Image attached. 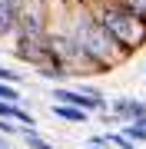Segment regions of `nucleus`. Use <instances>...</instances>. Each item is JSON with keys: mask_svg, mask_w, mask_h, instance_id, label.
Wrapping results in <instances>:
<instances>
[{"mask_svg": "<svg viewBox=\"0 0 146 149\" xmlns=\"http://www.w3.org/2000/svg\"><path fill=\"white\" fill-rule=\"evenodd\" d=\"M66 27L76 33V40H80V47L87 50V56L93 60V63L103 66V73H110V70H116L119 63L130 60L126 50L110 37V30L103 27L87 7H76V10L70 13V20H66Z\"/></svg>", "mask_w": 146, "mask_h": 149, "instance_id": "1", "label": "nucleus"}, {"mask_svg": "<svg viewBox=\"0 0 146 149\" xmlns=\"http://www.w3.org/2000/svg\"><path fill=\"white\" fill-rule=\"evenodd\" d=\"M83 7L110 30V37L126 50V56H133L140 47H146V13L123 3H106V0H83Z\"/></svg>", "mask_w": 146, "mask_h": 149, "instance_id": "2", "label": "nucleus"}, {"mask_svg": "<svg viewBox=\"0 0 146 149\" xmlns=\"http://www.w3.org/2000/svg\"><path fill=\"white\" fill-rule=\"evenodd\" d=\"M106 109L113 113L119 123H133V119L146 116V100L143 96H113Z\"/></svg>", "mask_w": 146, "mask_h": 149, "instance_id": "3", "label": "nucleus"}, {"mask_svg": "<svg viewBox=\"0 0 146 149\" xmlns=\"http://www.w3.org/2000/svg\"><path fill=\"white\" fill-rule=\"evenodd\" d=\"M50 113H53V119L70 123V126H87V123H90V113H87V109L73 106V103H63V100H53Z\"/></svg>", "mask_w": 146, "mask_h": 149, "instance_id": "4", "label": "nucleus"}, {"mask_svg": "<svg viewBox=\"0 0 146 149\" xmlns=\"http://www.w3.org/2000/svg\"><path fill=\"white\" fill-rule=\"evenodd\" d=\"M0 116L20 123V126H37V116H33V113L23 106L20 100H0Z\"/></svg>", "mask_w": 146, "mask_h": 149, "instance_id": "5", "label": "nucleus"}, {"mask_svg": "<svg viewBox=\"0 0 146 149\" xmlns=\"http://www.w3.org/2000/svg\"><path fill=\"white\" fill-rule=\"evenodd\" d=\"M17 13H20V0H0V40H10L13 37Z\"/></svg>", "mask_w": 146, "mask_h": 149, "instance_id": "6", "label": "nucleus"}, {"mask_svg": "<svg viewBox=\"0 0 146 149\" xmlns=\"http://www.w3.org/2000/svg\"><path fill=\"white\" fill-rule=\"evenodd\" d=\"M20 139H23L27 149H57V143H50L37 126H23V129H20Z\"/></svg>", "mask_w": 146, "mask_h": 149, "instance_id": "7", "label": "nucleus"}, {"mask_svg": "<svg viewBox=\"0 0 146 149\" xmlns=\"http://www.w3.org/2000/svg\"><path fill=\"white\" fill-rule=\"evenodd\" d=\"M0 80L20 86V83H23V73H20V70H13V66H7V63H0Z\"/></svg>", "mask_w": 146, "mask_h": 149, "instance_id": "8", "label": "nucleus"}, {"mask_svg": "<svg viewBox=\"0 0 146 149\" xmlns=\"http://www.w3.org/2000/svg\"><path fill=\"white\" fill-rule=\"evenodd\" d=\"M20 129H23L20 123H13V119L0 116V136H10V139H13V136H20Z\"/></svg>", "mask_w": 146, "mask_h": 149, "instance_id": "9", "label": "nucleus"}, {"mask_svg": "<svg viewBox=\"0 0 146 149\" xmlns=\"http://www.w3.org/2000/svg\"><path fill=\"white\" fill-rule=\"evenodd\" d=\"M83 149H110V146H93V143H87V146H83Z\"/></svg>", "mask_w": 146, "mask_h": 149, "instance_id": "10", "label": "nucleus"}, {"mask_svg": "<svg viewBox=\"0 0 146 149\" xmlns=\"http://www.w3.org/2000/svg\"><path fill=\"white\" fill-rule=\"evenodd\" d=\"M0 56H3V40H0Z\"/></svg>", "mask_w": 146, "mask_h": 149, "instance_id": "11", "label": "nucleus"}, {"mask_svg": "<svg viewBox=\"0 0 146 149\" xmlns=\"http://www.w3.org/2000/svg\"><path fill=\"white\" fill-rule=\"evenodd\" d=\"M143 80H146V63H143Z\"/></svg>", "mask_w": 146, "mask_h": 149, "instance_id": "12", "label": "nucleus"}]
</instances>
